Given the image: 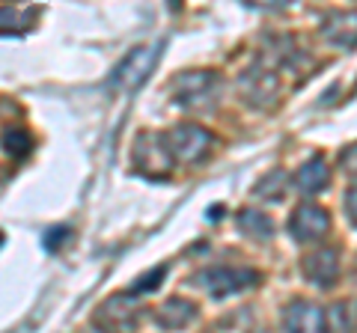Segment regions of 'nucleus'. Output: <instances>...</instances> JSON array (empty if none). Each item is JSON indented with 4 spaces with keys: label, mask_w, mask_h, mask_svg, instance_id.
Returning a JSON list of instances; mask_svg holds the SVG:
<instances>
[{
    "label": "nucleus",
    "mask_w": 357,
    "mask_h": 333,
    "mask_svg": "<svg viewBox=\"0 0 357 333\" xmlns=\"http://www.w3.org/2000/svg\"><path fill=\"white\" fill-rule=\"evenodd\" d=\"M164 277H167V268H164V265H158V268H152V271H146L143 277H137V280L131 283L128 295H146V292H155V288L164 283Z\"/></svg>",
    "instance_id": "dca6fc26"
},
{
    "label": "nucleus",
    "mask_w": 357,
    "mask_h": 333,
    "mask_svg": "<svg viewBox=\"0 0 357 333\" xmlns=\"http://www.w3.org/2000/svg\"><path fill=\"white\" fill-rule=\"evenodd\" d=\"M304 274L307 280H312L321 288H331L333 283L340 280V253L333 247H321V250H312L310 256H304Z\"/></svg>",
    "instance_id": "6e6552de"
},
{
    "label": "nucleus",
    "mask_w": 357,
    "mask_h": 333,
    "mask_svg": "<svg viewBox=\"0 0 357 333\" xmlns=\"http://www.w3.org/2000/svg\"><path fill=\"white\" fill-rule=\"evenodd\" d=\"M218 90H220V77L215 72H185L173 84V102L188 110L211 107Z\"/></svg>",
    "instance_id": "f03ea898"
},
{
    "label": "nucleus",
    "mask_w": 357,
    "mask_h": 333,
    "mask_svg": "<svg viewBox=\"0 0 357 333\" xmlns=\"http://www.w3.org/2000/svg\"><path fill=\"white\" fill-rule=\"evenodd\" d=\"M0 247H3V232H0Z\"/></svg>",
    "instance_id": "aec40b11"
},
{
    "label": "nucleus",
    "mask_w": 357,
    "mask_h": 333,
    "mask_svg": "<svg viewBox=\"0 0 357 333\" xmlns=\"http://www.w3.org/2000/svg\"><path fill=\"white\" fill-rule=\"evenodd\" d=\"M328 229H331V215L316 203L298 206L292 212V220H289V232L298 241H319Z\"/></svg>",
    "instance_id": "423d86ee"
},
{
    "label": "nucleus",
    "mask_w": 357,
    "mask_h": 333,
    "mask_svg": "<svg viewBox=\"0 0 357 333\" xmlns=\"http://www.w3.org/2000/svg\"><path fill=\"white\" fill-rule=\"evenodd\" d=\"M3 152L6 155H13L15 161H21V158H27V155L33 152V146H36V143H33V134L27 128H18V125H13V128H6L3 131Z\"/></svg>",
    "instance_id": "4468645a"
},
{
    "label": "nucleus",
    "mask_w": 357,
    "mask_h": 333,
    "mask_svg": "<svg viewBox=\"0 0 357 333\" xmlns=\"http://www.w3.org/2000/svg\"><path fill=\"white\" fill-rule=\"evenodd\" d=\"M331 182V170H328V164L321 155H312L310 161L301 164V170H298V187L304 194H316L321 191V187H328Z\"/></svg>",
    "instance_id": "f8f14e48"
},
{
    "label": "nucleus",
    "mask_w": 357,
    "mask_h": 333,
    "mask_svg": "<svg viewBox=\"0 0 357 333\" xmlns=\"http://www.w3.org/2000/svg\"><path fill=\"white\" fill-rule=\"evenodd\" d=\"M84 333H102V330H84Z\"/></svg>",
    "instance_id": "412c9836"
},
{
    "label": "nucleus",
    "mask_w": 357,
    "mask_h": 333,
    "mask_svg": "<svg viewBox=\"0 0 357 333\" xmlns=\"http://www.w3.org/2000/svg\"><path fill=\"white\" fill-rule=\"evenodd\" d=\"M238 229L244 232V235L265 241V238L274 232V224H271V217H265L262 212H253V208H241V212H238Z\"/></svg>",
    "instance_id": "ddd939ff"
},
{
    "label": "nucleus",
    "mask_w": 357,
    "mask_h": 333,
    "mask_svg": "<svg viewBox=\"0 0 357 333\" xmlns=\"http://www.w3.org/2000/svg\"><path fill=\"white\" fill-rule=\"evenodd\" d=\"M155 318H158V325L167 330H182L197 318V304L185 301V297H170V301L158 309Z\"/></svg>",
    "instance_id": "9d476101"
},
{
    "label": "nucleus",
    "mask_w": 357,
    "mask_h": 333,
    "mask_svg": "<svg viewBox=\"0 0 357 333\" xmlns=\"http://www.w3.org/2000/svg\"><path fill=\"white\" fill-rule=\"evenodd\" d=\"M345 208H349V220L354 224V187H351L349 194H345Z\"/></svg>",
    "instance_id": "6ab92c4d"
},
{
    "label": "nucleus",
    "mask_w": 357,
    "mask_h": 333,
    "mask_svg": "<svg viewBox=\"0 0 357 333\" xmlns=\"http://www.w3.org/2000/svg\"><path fill=\"white\" fill-rule=\"evenodd\" d=\"M325 321H331L333 333H351V304H337L325 313Z\"/></svg>",
    "instance_id": "f3484780"
},
{
    "label": "nucleus",
    "mask_w": 357,
    "mask_h": 333,
    "mask_svg": "<svg viewBox=\"0 0 357 333\" xmlns=\"http://www.w3.org/2000/svg\"><path fill=\"white\" fill-rule=\"evenodd\" d=\"M98 325L114 330V333L131 330L137 325V309H134L131 295H116V297H110L107 304L98 307Z\"/></svg>",
    "instance_id": "1a4fd4ad"
},
{
    "label": "nucleus",
    "mask_w": 357,
    "mask_h": 333,
    "mask_svg": "<svg viewBox=\"0 0 357 333\" xmlns=\"http://www.w3.org/2000/svg\"><path fill=\"white\" fill-rule=\"evenodd\" d=\"M199 283L215 297H227V295H236V292H244V288H250L262 280L259 274L253 268H236V265H215V268H208L197 277Z\"/></svg>",
    "instance_id": "20e7f679"
},
{
    "label": "nucleus",
    "mask_w": 357,
    "mask_h": 333,
    "mask_svg": "<svg viewBox=\"0 0 357 333\" xmlns=\"http://www.w3.org/2000/svg\"><path fill=\"white\" fill-rule=\"evenodd\" d=\"M158 57H161V48H149V45L134 48L114 69V75H110V90H122V93L137 90V86L149 77V72L155 69Z\"/></svg>",
    "instance_id": "7ed1b4c3"
},
{
    "label": "nucleus",
    "mask_w": 357,
    "mask_h": 333,
    "mask_svg": "<svg viewBox=\"0 0 357 333\" xmlns=\"http://www.w3.org/2000/svg\"><path fill=\"white\" fill-rule=\"evenodd\" d=\"M72 235V229L69 226H54V229H48V232H45V250H60L63 247V244H66V238H69Z\"/></svg>",
    "instance_id": "a211bd4d"
},
{
    "label": "nucleus",
    "mask_w": 357,
    "mask_h": 333,
    "mask_svg": "<svg viewBox=\"0 0 357 333\" xmlns=\"http://www.w3.org/2000/svg\"><path fill=\"white\" fill-rule=\"evenodd\" d=\"M134 166L149 176H164L167 170H173V158L167 152V143L164 134H140L137 137V146H134Z\"/></svg>",
    "instance_id": "39448f33"
},
{
    "label": "nucleus",
    "mask_w": 357,
    "mask_h": 333,
    "mask_svg": "<svg viewBox=\"0 0 357 333\" xmlns=\"http://www.w3.org/2000/svg\"><path fill=\"white\" fill-rule=\"evenodd\" d=\"M36 9H18V6H0V33H21L33 24Z\"/></svg>",
    "instance_id": "2eb2a0df"
},
{
    "label": "nucleus",
    "mask_w": 357,
    "mask_h": 333,
    "mask_svg": "<svg viewBox=\"0 0 357 333\" xmlns=\"http://www.w3.org/2000/svg\"><path fill=\"white\" fill-rule=\"evenodd\" d=\"M328 321L321 307L310 301H292L283 316V333H325Z\"/></svg>",
    "instance_id": "0eeeda50"
},
{
    "label": "nucleus",
    "mask_w": 357,
    "mask_h": 333,
    "mask_svg": "<svg viewBox=\"0 0 357 333\" xmlns=\"http://www.w3.org/2000/svg\"><path fill=\"white\" fill-rule=\"evenodd\" d=\"M167 152H170L173 164H199L215 146V134L203 125H194V122H185V125H176L173 131L164 134Z\"/></svg>",
    "instance_id": "f257e3e1"
},
{
    "label": "nucleus",
    "mask_w": 357,
    "mask_h": 333,
    "mask_svg": "<svg viewBox=\"0 0 357 333\" xmlns=\"http://www.w3.org/2000/svg\"><path fill=\"white\" fill-rule=\"evenodd\" d=\"M241 93L248 102L253 104H265V102H271L274 93H277V81H274V75H268V72H244L241 75Z\"/></svg>",
    "instance_id": "9b49d317"
}]
</instances>
